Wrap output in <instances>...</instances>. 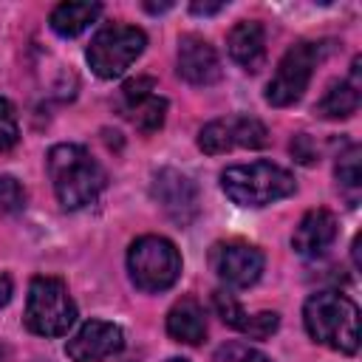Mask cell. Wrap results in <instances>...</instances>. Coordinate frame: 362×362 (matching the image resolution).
<instances>
[{"label": "cell", "instance_id": "obj_13", "mask_svg": "<svg viewBox=\"0 0 362 362\" xmlns=\"http://www.w3.org/2000/svg\"><path fill=\"white\" fill-rule=\"evenodd\" d=\"M178 76L189 85H198V88H206V85H215L221 79V59H218V51L198 34H184L178 40Z\"/></svg>", "mask_w": 362, "mask_h": 362}, {"label": "cell", "instance_id": "obj_23", "mask_svg": "<svg viewBox=\"0 0 362 362\" xmlns=\"http://www.w3.org/2000/svg\"><path fill=\"white\" fill-rule=\"evenodd\" d=\"M291 156L300 164H314V161H320V147L308 133H300L291 139Z\"/></svg>", "mask_w": 362, "mask_h": 362}, {"label": "cell", "instance_id": "obj_9", "mask_svg": "<svg viewBox=\"0 0 362 362\" xmlns=\"http://www.w3.org/2000/svg\"><path fill=\"white\" fill-rule=\"evenodd\" d=\"M209 266L221 283L232 288H249L260 280L266 257L255 243L246 240H221L209 249Z\"/></svg>", "mask_w": 362, "mask_h": 362}, {"label": "cell", "instance_id": "obj_3", "mask_svg": "<svg viewBox=\"0 0 362 362\" xmlns=\"http://www.w3.org/2000/svg\"><path fill=\"white\" fill-rule=\"evenodd\" d=\"M221 189L229 201L238 206H269L274 201H283L294 195L297 184L294 175L272 161H249V164H232L221 173Z\"/></svg>", "mask_w": 362, "mask_h": 362}, {"label": "cell", "instance_id": "obj_4", "mask_svg": "<svg viewBox=\"0 0 362 362\" xmlns=\"http://www.w3.org/2000/svg\"><path fill=\"white\" fill-rule=\"evenodd\" d=\"M127 272L139 291L158 294L181 277V255L173 240L161 235H141L127 249Z\"/></svg>", "mask_w": 362, "mask_h": 362}, {"label": "cell", "instance_id": "obj_1", "mask_svg": "<svg viewBox=\"0 0 362 362\" xmlns=\"http://www.w3.org/2000/svg\"><path fill=\"white\" fill-rule=\"evenodd\" d=\"M45 164L62 209H82L93 204L107 184V173L82 144H54Z\"/></svg>", "mask_w": 362, "mask_h": 362}, {"label": "cell", "instance_id": "obj_19", "mask_svg": "<svg viewBox=\"0 0 362 362\" xmlns=\"http://www.w3.org/2000/svg\"><path fill=\"white\" fill-rule=\"evenodd\" d=\"M99 14H102V6H99V3H59V6L51 11L48 23H51V28H54L59 37H76V34H82Z\"/></svg>", "mask_w": 362, "mask_h": 362}, {"label": "cell", "instance_id": "obj_29", "mask_svg": "<svg viewBox=\"0 0 362 362\" xmlns=\"http://www.w3.org/2000/svg\"><path fill=\"white\" fill-rule=\"evenodd\" d=\"M167 362H189V359H181V356H173V359H167Z\"/></svg>", "mask_w": 362, "mask_h": 362}, {"label": "cell", "instance_id": "obj_17", "mask_svg": "<svg viewBox=\"0 0 362 362\" xmlns=\"http://www.w3.org/2000/svg\"><path fill=\"white\" fill-rule=\"evenodd\" d=\"M226 51L243 71H257L266 59V31L257 20H240L226 34Z\"/></svg>", "mask_w": 362, "mask_h": 362}, {"label": "cell", "instance_id": "obj_18", "mask_svg": "<svg viewBox=\"0 0 362 362\" xmlns=\"http://www.w3.org/2000/svg\"><path fill=\"white\" fill-rule=\"evenodd\" d=\"M167 334L184 345H201L206 339V314L198 300L184 297L167 311Z\"/></svg>", "mask_w": 362, "mask_h": 362}, {"label": "cell", "instance_id": "obj_20", "mask_svg": "<svg viewBox=\"0 0 362 362\" xmlns=\"http://www.w3.org/2000/svg\"><path fill=\"white\" fill-rule=\"evenodd\" d=\"M337 187L345 195L348 206L359 204V192H362V147L359 144H348L339 156H337Z\"/></svg>", "mask_w": 362, "mask_h": 362}, {"label": "cell", "instance_id": "obj_25", "mask_svg": "<svg viewBox=\"0 0 362 362\" xmlns=\"http://www.w3.org/2000/svg\"><path fill=\"white\" fill-rule=\"evenodd\" d=\"M11 294H14V283H11V277L3 272V274H0V308L11 300Z\"/></svg>", "mask_w": 362, "mask_h": 362}, {"label": "cell", "instance_id": "obj_15", "mask_svg": "<svg viewBox=\"0 0 362 362\" xmlns=\"http://www.w3.org/2000/svg\"><path fill=\"white\" fill-rule=\"evenodd\" d=\"M212 303H215L218 317H221L229 328H235V331H240V334H246V337H252V339H266V337H272V334L277 331V325H280V317H277L274 311L246 314L243 305H240L229 291H223V288L212 294Z\"/></svg>", "mask_w": 362, "mask_h": 362}, {"label": "cell", "instance_id": "obj_14", "mask_svg": "<svg viewBox=\"0 0 362 362\" xmlns=\"http://www.w3.org/2000/svg\"><path fill=\"white\" fill-rule=\"evenodd\" d=\"M334 240H337V218L322 206L308 209L291 235V246L303 257H322Z\"/></svg>", "mask_w": 362, "mask_h": 362}, {"label": "cell", "instance_id": "obj_2", "mask_svg": "<svg viewBox=\"0 0 362 362\" xmlns=\"http://www.w3.org/2000/svg\"><path fill=\"white\" fill-rule=\"evenodd\" d=\"M303 322L314 342L339 354L359 351V308L339 291H317L303 305Z\"/></svg>", "mask_w": 362, "mask_h": 362}, {"label": "cell", "instance_id": "obj_28", "mask_svg": "<svg viewBox=\"0 0 362 362\" xmlns=\"http://www.w3.org/2000/svg\"><path fill=\"white\" fill-rule=\"evenodd\" d=\"M6 359V348H3V342H0V362Z\"/></svg>", "mask_w": 362, "mask_h": 362}, {"label": "cell", "instance_id": "obj_11", "mask_svg": "<svg viewBox=\"0 0 362 362\" xmlns=\"http://www.w3.org/2000/svg\"><path fill=\"white\" fill-rule=\"evenodd\" d=\"M150 192L175 226H189L198 218V187L189 175L164 167L153 175Z\"/></svg>", "mask_w": 362, "mask_h": 362}, {"label": "cell", "instance_id": "obj_16", "mask_svg": "<svg viewBox=\"0 0 362 362\" xmlns=\"http://www.w3.org/2000/svg\"><path fill=\"white\" fill-rule=\"evenodd\" d=\"M359 71H362V59L356 57L351 62V74L345 79H337L328 85L325 96L314 105V113L320 119H348L359 110V102H362V79H359Z\"/></svg>", "mask_w": 362, "mask_h": 362}, {"label": "cell", "instance_id": "obj_8", "mask_svg": "<svg viewBox=\"0 0 362 362\" xmlns=\"http://www.w3.org/2000/svg\"><path fill=\"white\" fill-rule=\"evenodd\" d=\"M266 141H269L266 124L255 116H240V113L212 119L198 133V147L206 156H221V153H229V150H238V147L257 150Z\"/></svg>", "mask_w": 362, "mask_h": 362}, {"label": "cell", "instance_id": "obj_27", "mask_svg": "<svg viewBox=\"0 0 362 362\" xmlns=\"http://www.w3.org/2000/svg\"><path fill=\"white\" fill-rule=\"evenodd\" d=\"M144 8L147 11H167V8H173V3H158V6L156 3H144Z\"/></svg>", "mask_w": 362, "mask_h": 362}, {"label": "cell", "instance_id": "obj_26", "mask_svg": "<svg viewBox=\"0 0 362 362\" xmlns=\"http://www.w3.org/2000/svg\"><path fill=\"white\" fill-rule=\"evenodd\" d=\"M223 6H226V3H192L189 11H192V14H218Z\"/></svg>", "mask_w": 362, "mask_h": 362}, {"label": "cell", "instance_id": "obj_12", "mask_svg": "<svg viewBox=\"0 0 362 362\" xmlns=\"http://www.w3.org/2000/svg\"><path fill=\"white\" fill-rule=\"evenodd\" d=\"M122 348H124V334L116 322L88 320L68 339L65 354H68L71 362H102L107 356H116Z\"/></svg>", "mask_w": 362, "mask_h": 362}, {"label": "cell", "instance_id": "obj_10", "mask_svg": "<svg viewBox=\"0 0 362 362\" xmlns=\"http://www.w3.org/2000/svg\"><path fill=\"white\" fill-rule=\"evenodd\" d=\"M116 105H119V113L144 136L156 133L167 119V99L156 93V82L150 76L124 82Z\"/></svg>", "mask_w": 362, "mask_h": 362}, {"label": "cell", "instance_id": "obj_22", "mask_svg": "<svg viewBox=\"0 0 362 362\" xmlns=\"http://www.w3.org/2000/svg\"><path fill=\"white\" fill-rule=\"evenodd\" d=\"M25 206V189L14 175H0V209L20 212Z\"/></svg>", "mask_w": 362, "mask_h": 362}, {"label": "cell", "instance_id": "obj_6", "mask_svg": "<svg viewBox=\"0 0 362 362\" xmlns=\"http://www.w3.org/2000/svg\"><path fill=\"white\" fill-rule=\"evenodd\" d=\"M25 328L40 337H62L76 322V305L59 277H34L25 300Z\"/></svg>", "mask_w": 362, "mask_h": 362}, {"label": "cell", "instance_id": "obj_5", "mask_svg": "<svg viewBox=\"0 0 362 362\" xmlns=\"http://www.w3.org/2000/svg\"><path fill=\"white\" fill-rule=\"evenodd\" d=\"M328 51H331L328 40H320V42L300 40V42H294L280 57V62H277V68H274V74L266 85V102L274 105V107L294 105L305 93V88L314 76V68L328 57Z\"/></svg>", "mask_w": 362, "mask_h": 362}, {"label": "cell", "instance_id": "obj_21", "mask_svg": "<svg viewBox=\"0 0 362 362\" xmlns=\"http://www.w3.org/2000/svg\"><path fill=\"white\" fill-rule=\"evenodd\" d=\"M20 141V124H17V110L14 105L0 96V153L11 150Z\"/></svg>", "mask_w": 362, "mask_h": 362}, {"label": "cell", "instance_id": "obj_24", "mask_svg": "<svg viewBox=\"0 0 362 362\" xmlns=\"http://www.w3.org/2000/svg\"><path fill=\"white\" fill-rule=\"evenodd\" d=\"M226 354L235 356L232 362H272L266 354H260V351H255V348H240V345H232Z\"/></svg>", "mask_w": 362, "mask_h": 362}, {"label": "cell", "instance_id": "obj_7", "mask_svg": "<svg viewBox=\"0 0 362 362\" xmlns=\"http://www.w3.org/2000/svg\"><path fill=\"white\" fill-rule=\"evenodd\" d=\"M144 45H147V34L141 28L127 23H113L93 34L85 57L96 76L116 79L141 57Z\"/></svg>", "mask_w": 362, "mask_h": 362}]
</instances>
